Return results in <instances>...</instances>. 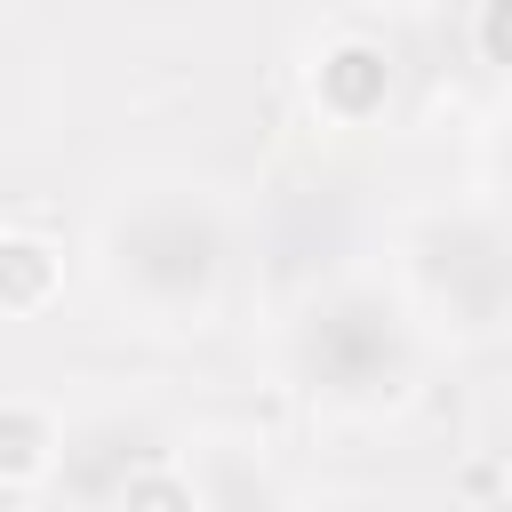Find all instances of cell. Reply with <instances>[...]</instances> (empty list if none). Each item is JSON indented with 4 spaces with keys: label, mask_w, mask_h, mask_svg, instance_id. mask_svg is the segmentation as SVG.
Segmentation results:
<instances>
[{
    "label": "cell",
    "mask_w": 512,
    "mask_h": 512,
    "mask_svg": "<svg viewBox=\"0 0 512 512\" xmlns=\"http://www.w3.org/2000/svg\"><path fill=\"white\" fill-rule=\"evenodd\" d=\"M384 88H392V56H376V48H336V56L320 64V104L344 112V120L376 112Z\"/></svg>",
    "instance_id": "1"
},
{
    "label": "cell",
    "mask_w": 512,
    "mask_h": 512,
    "mask_svg": "<svg viewBox=\"0 0 512 512\" xmlns=\"http://www.w3.org/2000/svg\"><path fill=\"white\" fill-rule=\"evenodd\" d=\"M56 464V424L32 400H0V480H40Z\"/></svg>",
    "instance_id": "3"
},
{
    "label": "cell",
    "mask_w": 512,
    "mask_h": 512,
    "mask_svg": "<svg viewBox=\"0 0 512 512\" xmlns=\"http://www.w3.org/2000/svg\"><path fill=\"white\" fill-rule=\"evenodd\" d=\"M48 296H56V248L32 232H8L0 240V312H40Z\"/></svg>",
    "instance_id": "2"
},
{
    "label": "cell",
    "mask_w": 512,
    "mask_h": 512,
    "mask_svg": "<svg viewBox=\"0 0 512 512\" xmlns=\"http://www.w3.org/2000/svg\"><path fill=\"white\" fill-rule=\"evenodd\" d=\"M120 512H192V488L152 464V472H128L120 480Z\"/></svg>",
    "instance_id": "4"
}]
</instances>
